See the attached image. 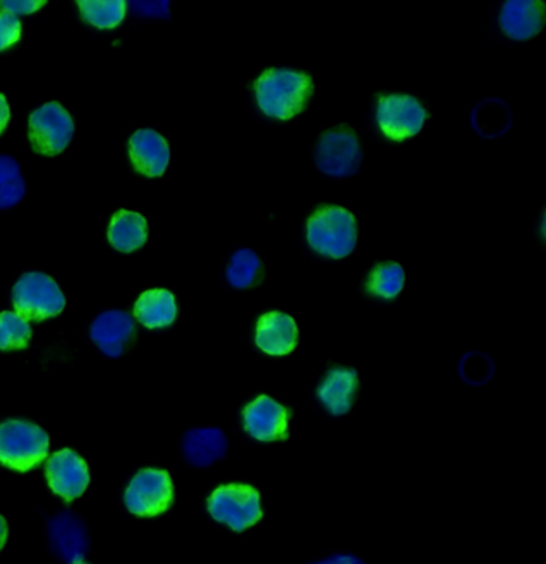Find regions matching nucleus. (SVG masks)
Wrapping results in <instances>:
<instances>
[{
  "instance_id": "1",
  "label": "nucleus",
  "mask_w": 546,
  "mask_h": 564,
  "mask_svg": "<svg viewBox=\"0 0 546 564\" xmlns=\"http://www.w3.org/2000/svg\"><path fill=\"white\" fill-rule=\"evenodd\" d=\"M255 100L263 115L278 121L305 111L314 94L313 77L290 68H269L254 82Z\"/></svg>"
},
{
  "instance_id": "2",
  "label": "nucleus",
  "mask_w": 546,
  "mask_h": 564,
  "mask_svg": "<svg viewBox=\"0 0 546 564\" xmlns=\"http://www.w3.org/2000/svg\"><path fill=\"white\" fill-rule=\"evenodd\" d=\"M306 241L316 254L347 259L357 244L356 217L341 205H320L306 221Z\"/></svg>"
},
{
  "instance_id": "3",
  "label": "nucleus",
  "mask_w": 546,
  "mask_h": 564,
  "mask_svg": "<svg viewBox=\"0 0 546 564\" xmlns=\"http://www.w3.org/2000/svg\"><path fill=\"white\" fill-rule=\"evenodd\" d=\"M49 435L40 427L23 420L0 425V464L12 470H33L49 456Z\"/></svg>"
},
{
  "instance_id": "4",
  "label": "nucleus",
  "mask_w": 546,
  "mask_h": 564,
  "mask_svg": "<svg viewBox=\"0 0 546 564\" xmlns=\"http://www.w3.org/2000/svg\"><path fill=\"white\" fill-rule=\"evenodd\" d=\"M317 169L332 179H350L363 166V146L360 136L348 124L326 130L314 149Z\"/></svg>"
},
{
  "instance_id": "5",
  "label": "nucleus",
  "mask_w": 546,
  "mask_h": 564,
  "mask_svg": "<svg viewBox=\"0 0 546 564\" xmlns=\"http://www.w3.org/2000/svg\"><path fill=\"white\" fill-rule=\"evenodd\" d=\"M207 508L215 521L230 526L235 532L252 528L263 518L260 492L248 484H223L215 489Z\"/></svg>"
},
{
  "instance_id": "6",
  "label": "nucleus",
  "mask_w": 546,
  "mask_h": 564,
  "mask_svg": "<svg viewBox=\"0 0 546 564\" xmlns=\"http://www.w3.org/2000/svg\"><path fill=\"white\" fill-rule=\"evenodd\" d=\"M428 109L418 98L408 94L380 95L375 108L378 129L391 142L414 139L428 121Z\"/></svg>"
},
{
  "instance_id": "7",
  "label": "nucleus",
  "mask_w": 546,
  "mask_h": 564,
  "mask_svg": "<svg viewBox=\"0 0 546 564\" xmlns=\"http://www.w3.org/2000/svg\"><path fill=\"white\" fill-rule=\"evenodd\" d=\"M13 307L26 321H44L58 316L66 299L58 284L44 273H26L13 287Z\"/></svg>"
},
{
  "instance_id": "8",
  "label": "nucleus",
  "mask_w": 546,
  "mask_h": 564,
  "mask_svg": "<svg viewBox=\"0 0 546 564\" xmlns=\"http://www.w3.org/2000/svg\"><path fill=\"white\" fill-rule=\"evenodd\" d=\"M74 122L60 103H47L31 115L29 140L34 152L57 156L70 145Z\"/></svg>"
},
{
  "instance_id": "9",
  "label": "nucleus",
  "mask_w": 546,
  "mask_h": 564,
  "mask_svg": "<svg viewBox=\"0 0 546 564\" xmlns=\"http://www.w3.org/2000/svg\"><path fill=\"white\" fill-rule=\"evenodd\" d=\"M125 507L136 516H157L173 502L172 478L167 471L146 468L138 471L125 491Z\"/></svg>"
},
{
  "instance_id": "10",
  "label": "nucleus",
  "mask_w": 546,
  "mask_h": 564,
  "mask_svg": "<svg viewBox=\"0 0 546 564\" xmlns=\"http://www.w3.org/2000/svg\"><path fill=\"white\" fill-rule=\"evenodd\" d=\"M289 409L269 396H258L242 412L247 435L262 443L284 441L289 436Z\"/></svg>"
},
{
  "instance_id": "11",
  "label": "nucleus",
  "mask_w": 546,
  "mask_h": 564,
  "mask_svg": "<svg viewBox=\"0 0 546 564\" xmlns=\"http://www.w3.org/2000/svg\"><path fill=\"white\" fill-rule=\"evenodd\" d=\"M46 475L50 489L66 502L81 497L90 483L87 464L71 449L54 453L47 461Z\"/></svg>"
},
{
  "instance_id": "12",
  "label": "nucleus",
  "mask_w": 546,
  "mask_h": 564,
  "mask_svg": "<svg viewBox=\"0 0 546 564\" xmlns=\"http://www.w3.org/2000/svg\"><path fill=\"white\" fill-rule=\"evenodd\" d=\"M49 538L53 553L61 562L76 564L87 555V528L73 512H61L50 519Z\"/></svg>"
},
{
  "instance_id": "13",
  "label": "nucleus",
  "mask_w": 546,
  "mask_h": 564,
  "mask_svg": "<svg viewBox=\"0 0 546 564\" xmlns=\"http://www.w3.org/2000/svg\"><path fill=\"white\" fill-rule=\"evenodd\" d=\"M255 345L269 357H287L299 345V326L290 314L268 311L255 329Z\"/></svg>"
},
{
  "instance_id": "14",
  "label": "nucleus",
  "mask_w": 546,
  "mask_h": 564,
  "mask_svg": "<svg viewBox=\"0 0 546 564\" xmlns=\"http://www.w3.org/2000/svg\"><path fill=\"white\" fill-rule=\"evenodd\" d=\"M545 3L541 0H508L500 10L501 33L513 40L534 39L545 25Z\"/></svg>"
},
{
  "instance_id": "15",
  "label": "nucleus",
  "mask_w": 546,
  "mask_h": 564,
  "mask_svg": "<svg viewBox=\"0 0 546 564\" xmlns=\"http://www.w3.org/2000/svg\"><path fill=\"white\" fill-rule=\"evenodd\" d=\"M135 335V321L125 311H105L92 324L90 337L109 358H119L124 353L125 345Z\"/></svg>"
},
{
  "instance_id": "16",
  "label": "nucleus",
  "mask_w": 546,
  "mask_h": 564,
  "mask_svg": "<svg viewBox=\"0 0 546 564\" xmlns=\"http://www.w3.org/2000/svg\"><path fill=\"white\" fill-rule=\"evenodd\" d=\"M133 167L146 177H160L170 163L169 143L151 129L138 130L129 142Z\"/></svg>"
},
{
  "instance_id": "17",
  "label": "nucleus",
  "mask_w": 546,
  "mask_h": 564,
  "mask_svg": "<svg viewBox=\"0 0 546 564\" xmlns=\"http://www.w3.org/2000/svg\"><path fill=\"white\" fill-rule=\"evenodd\" d=\"M357 386H360V379L354 369L336 368L329 371L317 388V398L332 416H344L353 408Z\"/></svg>"
},
{
  "instance_id": "18",
  "label": "nucleus",
  "mask_w": 546,
  "mask_h": 564,
  "mask_svg": "<svg viewBox=\"0 0 546 564\" xmlns=\"http://www.w3.org/2000/svg\"><path fill=\"white\" fill-rule=\"evenodd\" d=\"M228 437L220 429H194L183 437L184 459L193 467L206 468L225 459Z\"/></svg>"
},
{
  "instance_id": "19",
  "label": "nucleus",
  "mask_w": 546,
  "mask_h": 564,
  "mask_svg": "<svg viewBox=\"0 0 546 564\" xmlns=\"http://www.w3.org/2000/svg\"><path fill=\"white\" fill-rule=\"evenodd\" d=\"M177 300L166 289L148 290L135 303V316L148 329H162L177 320Z\"/></svg>"
},
{
  "instance_id": "20",
  "label": "nucleus",
  "mask_w": 546,
  "mask_h": 564,
  "mask_svg": "<svg viewBox=\"0 0 546 564\" xmlns=\"http://www.w3.org/2000/svg\"><path fill=\"white\" fill-rule=\"evenodd\" d=\"M108 238L112 248L129 254L145 244L148 225L136 212L119 211L109 224Z\"/></svg>"
},
{
  "instance_id": "21",
  "label": "nucleus",
  "mask_w": 546,
  "mask_h": 564,
  "mask_svg": "<svg viewBox=\"0 0 546 564\" xmlns=\"http://www.w3.org/2000/svg\"><path fill=\"white\" fill-rule=\"evenodd\" d=\"M265 278V266L257 252L244 248L235 251L227 268V279L234 289H251Z\"/></svg>"
},
{
  "instance_id": "22",
  "label": "nucleus",
  "mask_w": 546,
  "mask_h": 564,
  "mask_svg": "<svg viewBox=\"0 0 546 564\" xmlns=\"http://www.w3.org/2000/svg\"><path fill=\"white\" fill-rule=\"evenodd\" d=\"M471 122H473V128L480 135L486 136V139H495V136L503 135L507 130H510L511 111L503 101L490 98V100L481 101L474 108Z\"/></svg>"
},
{
  "instance_id": "23",
  "label": "nucleus",
  "mask_w": 546,
  "mask_h": 564,
  "mask_svg": "<svg viewBox=\"0 0 546 564\" xmlns=\"http://www.w3.org/2000/svg\"><path fill=\"white\" fill-rule=\"evenodd\" d=\"M367 292L384 300H395L405 287V272L401 263L385 262L375 266L368 275Z\"/></svg>"
},
{
  "instance_id": "24",
  "label": "nucleus",
  "mask_w": 546,
  "mask_h": 564,
  "mask_svg": "<svg viewBox=\"0 0 546 564\" xmlns=\"http://www.w3.org/2000/svg\"><path fill=\"white\" fill-rule=\"evenodd\" d=\"M77 5L82 16L100 29H112L121 25L128 10L124 0H81Z\"/></svg>"
},
{
  "instance_id": "25",
  "label": "nucleus",
  "mask_w": 546,
  "mask_h": 564,
  "mask_svg": "<svg viewBox=\"0 0 546 564\" xmlns=\"http://www.w3.org/2000/svg\"><path fill=\"white\" fill-rule=\"evenodd\" d=\"M26 184L19 163L13 157L0 156V208H10L25 197Z\"/></svg>"
},
{
  "instance_id": "26",
  "label": "nucleus",
  "mask_w": 546,
  "mask_h": 564,
  "mask_svg": "<svg viewBox=\"0 0 546 564\" xmlns=\"http://www.w3.org/2000/svg\"><path fill=\"white\" fill-rule=\"evenodd\" d=\"M31 335L33 329L25 317L12 311L0 313V350H22L29 344Z\"/></svg>"
},
{
  "instance_id": "27",
  "label": "nucleus",
  "mask_w": 546,
  "mask_h": 564,
  "mask_svg": "<svg viewBox=\"0 0 546 564\" xmlns=\"http://www.w3.org/2000/svg\"><path fill=\"white\" fill-rule=\"evenodd\" d=\"M460 374L469 384L481 385L494 374L493 359L484 353H469L460 362Z\"/></svg>"
},
{
  "instance_id": "28",
  "label": "nucleus",
  "mask_w": 546,
  "mask_h": 564,
  "mask_svg": "<svg viewBox=\"0 0 546 564\" xmlns=\"http://www.w3.org/2000/svg\"><path fill=\"white\" fill-rule=\"evenodd\" d=\"M22 37V23L10 13L0 12V51L9 49Z\"/></svg>"
},
{
  "instance_id": "29",
  "label": "nucleus",
  "mask_w": 546,
  "mask_h": 564,
  "mask_svg": "<svg viewBox=\"0 0 546 564\" xmlns=\"http://www.w3.org/2000/svg\"><path fill=\"white\" fill-rule=\"evenodd\" d=\"M46 5L44 0H7L0 3L2 12L10 13V15H29V13L37 12L40 7Z\"/></svg>"
},
{
  "instance_id": "30",
  "label": "nucleus",
  "mask_w": 546,
  "mask_h": 564,
  "mask_svg": "<svg viewBox=\"0 0 546 564\" xmlns=\"http://www.w3.org/2000/svg\"><path fill=\"white\" fill-rule=\"evenodd\" d=\"M132 9L138 15L145 16H167L169 13V2H135Z\"/></svg>"
},
{
  "instance_id": "31",
  "label": "nucleus",
  "mask_w": 546,
  "mask_h": 564,
  "mask_svg": "<svg viewBox=\"0 0 546 564\" xmlns=\"http://www.w3.org/2000/svg\"><path fill=\"white\" fill-rule=\"evenodd\" d=\"M313 564H365L361 562L360 559L353 555H336L330 556V559L323 560V562H317Z\"/></svg>"
},
{
  "instance_id": "32",
  "label": "nucleus",
  "mask_w": 546,
  "mask_h": 564,
  "mask_svg": "<svg viewBox=\"0 0 546 564\" xmlns=\"http://www.w3.org/2000/svg\"><path fill=\"white\" fill-rule=\"evenodd\" d=\"M10 121V108L9 103H7L5 97L0 95V135H2L3 130H5L7 124Z\"/></svg>"
},
{
  "instance_id": "33",
  "label": "nucleus",
  "mask_w": 546,
  "mask_h": 564,
  "mask_svg": "<svg viewBox=\"0 0 546 564\" xmlns=\"http://www.w3.org/2000/svg\"><path fill=\"white\" fill-rule=\"evenodd\" d=\"M7 536H9V528H7L5 519L0 516V550L5 545Z\"/></svg>"
},
{
  "instance_id": "34",
  "label": "nucleus",
  "mask_w": 546,
  "mask_h": 564,
  "mask_svg": "<svg viewBox=\"0 0 546 564\" xmlns=\"http://www.w3.org/2000/svg\"><path fill=\"white\" fill-rule=\"evenodd\" d=\"M76 564H88V563H84V562H78V563H76Z\"/></svg>"
}]
</instances>
